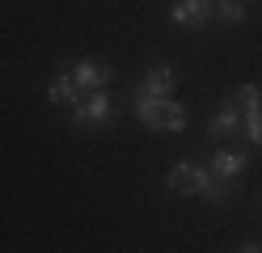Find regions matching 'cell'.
<instances>
[{
  "label": "cell",
  "mask_w": 262,
  "mask_h": 253,
  "mask_svg": "<svg viewBox=\"0 0 262 253\" xmlns=\"http://www.w3.org/2000/svg\"><path fill=\"white\" fill-rule=\"evenodd\" d=\"M114 118H119V110H114V101H110L106 89H93V93H85L72 106V123L85 127V131H102V127L114 123Z\"/></svg>",
  "instance_id": "obj_1"
},
{
  "label": "cell",
  "mask_w": 262,
  "mask_h": 253,
  "mask_svg": "<svg viewBox=\"0 0 262 253\" xmlns=\"http://www.w3.org/2000/svg\"><path fill=\"white\" fill-rule=\"evenodd\" d=\"M207 177H211L207 165H199V160H178L169 173H165V190L186 198V194H199L203 186H207Z\"/></svg>",
  "instance_id": "obj_2"
},
{
  "label": "cell",
  "mask_w": 262,
  "mask_h": 253,
  "mask_svg": "<svg viewBox=\"0 0 262 253\" xmlns=\"http://www.w3.org/2000/svg\"><path fill=\"white\" fill-rule=\"evenodd\" d=\"M127 101H131V114H136L148 131L165 135V101H169V97H152V93H144V89H131Z\"/></svg>",
  "instance_id": "obj_3"
},
{
  "label": "cell",
  "mask_w": 262,
  "mask_h": 253,
  "mask_svg": "<svg viewBox=\"0 0 262 253\" xmlns=\"http://www.w3.org/2000/svg\"><path fill=\"white\" fill-rule=\"evenodd\" d=\"M72 80H76V89L80 93H93V89H106L110 84V76H114V67L106 63V59H93V55H85V59H76L72 67Z\"/></svg>",
  "instance_id": "obj_4"
},
{
  "label": "cell",
  "mask_w": 262,
  "mask_h": 253,
  "mask_svg": "<svg viewBox=\"0 0 262 253\" xmlns=\"http://www.w3.org/2000/svg\"><path fill=\"white\" fill-rule=\"evenodd\" d=\"M211 5L216 0H173L169 5V21L182 30H203L211 21Z\"/></svg>",
  "instance_id": "obj_5"
},
{
  "label": "cell",
  "mask_w": 262,
  "mask_h": 253,
  "mask_svg": "<svg viewBox=\"0 0 262 253\" xmlns=\"http://www.w3.org/2000/svg\"><path fill=\"white\" fill-rule=\"evenodd\" d=\"M136 89L152 93V97H173V89H178V67H173V63H152L148 72L140 76Z\"/></svg>",
  "instance_id": "obj_6"
},
{
  "label": "cell",
  "mask_w": 262,
  "mask_h": 253,
  "mask_svg": "<svg viewBox=\"0 0 262 253\" xmlns=\"http://www.w3.org/2000/svg\"><path fill=\"white\" fill-rule=\"evenodd\" d=\"M207 169L216 177H233L237 181L245 169H250V156H245L241 148H216V152H211V160H207Z\"/></svg>",
  "instance_id": "obj_7"
},
{
  "label": "cell",
  "mask_w": 262,
  "mask_h": 253,
  "mask_svg": "<svg viewBox=\"0 0 262 253\" xmlns=\"http://www.w3.org/2000/svg\"><path fill=\"white\" fill-rule=\"evenodd\" d=\"M233 135H241V114L233 106H220L216 114H211V123H207V140L224 144V140H233Z\"/></svg>",
  "instance_id": "obj_8"
},
{
  "label": "cell",
  "mask_w": 262,
  "mask_h": 253,
  "mask_svg": "<svg viewBox=\"0 0 262 253\" xmlns=\"http://www.w3.org/2000/svg\"><path fill=\"white\" fill-rule=\"evenodd\" d=\"M80 97H85V93L76 89L72 72H68V67H59V72H55V80H51V89H47V101H51V106H76Z\"/></svg>",
  "instance_id": "obj_9"
},
{
  "label": "cell",
  "mask_w": 262,
  "mask_h": 253,
  "mask_svg": "<svg viewBox=\"0 0 262 253\" xmlns=\"http://www.w3.org/2000/svg\"><path fill=\"white\" fill-rule=\"evenodd\" d=\"M199 198L211 202V207H228V202L237 198V181H233V177H216V173H211L207 186L199 190Z\"/></svg>",
  "instance_id": "obj_10"
},
{
  "label": "cell",
  "mask_w": 262,
  "mask_h": 253,
  "mask_svg": "<svg viewBox=\"0 0 262 253\" xmlns=\"http://www.w3.org/2000/svg\"><path fill=\"white\" fill-rule=\"evenodd\" d=\"M224 106H233L237 114H245V110H258V106H262V89H258V84H237V89L224 97Z\"/></svg>",
  "instance_id": "obj_11"
},
{
  "label": "cell",
  "mask_w": 262,
  "mask_h": 253,
  "mask_svg": "<svg viewBox=\"0 0 262 253\" xmlns=\"http://www.w3.org/2000/svg\"><path fill=\"white\" fill-rule=\"evenodd\" d=\"M211 17L224 21V26H245L250 9H245V0H216V5H211Z\"/></svg>",
  "instance_id": "obj_12"
},
{
  "label": "cell",
  "mask_w": 262,
  "mask_h": 253,
  "mask_svg": "<svg viewBox=\"0 0 262 253\" xmlns=\"http://www.w3.org/2000/svg\"><path fill=\"white\" fill-rule=\"evenodd\" d=\"M241 135H245V140H250L254 148H262V106L241 114Z\"/></svg>",
  "instance_id": "obj_13"
},
{
  "label": "cell",
  "mask_w": 262,
  "mask_h": 253,
  "mask_svg": "<svg viewBox=\"0 0 262 253\" xmlns=\"http://www.w3.org/2000/svg\"><path fill=\"white\" fill-rule=\"evenodd\" d=\"M182 131H186V110L169 97L165 101V135H182Z\"/></svg>",
  "instance_id": "obj_14"
},
{
  "label": "cell",
  "mask_w": 262,
  "mask_h": 253,
  "mask_svg": "<svg viewBox=\"0 0 262 253\" xmlns=\"http://www.w3.org/2000/svg\"><path fill=\"white\" fill-rule=\"evenodd\" d=\"M237 249H241V253H258V249H262V241H241Z\"/></svg>",
  "instance_id": "obj_15"
},
{
  "label": "cell",
  "mask_w": 262,
  "mask_h": 253,
  "mask_svg": "<svg viewBox=\"0 0 262 253\" xmlns=\"http://www.w3.org/2000/svg\"><path fill=\"white\" fill-rule=\"evenodd\" d=\"M258 215H262V198H258Z\"/></svg>",
  "instance_id": "obj_16"
}]
</instances>
